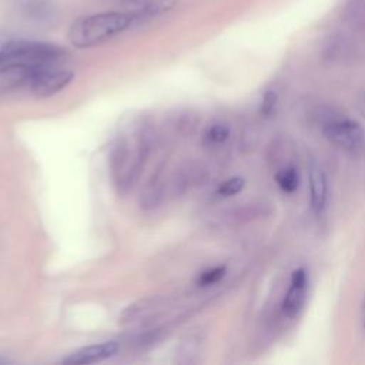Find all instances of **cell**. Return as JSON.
<instances>
[{
    "mask_svg": "<svg viewBox=\"0 0 365 365\" xmlns=\"http://www.w3.org/2000/svg\"><path fill=\"white\" fill-rule=\"evenodd\" d=\"M73 77V71L67 68H58L57 66L44 67L34 73L29 87L36 97L47 98L66 88L71 83Z\"/></svg>",
    "mask_w": 365,
    "mask_h": 365,
    "instance_id": "obj_5",
    "label": "cell"
},
{
    "mask_svg": "<svg viewBox=\"0 0 365 365\" xmlns=\"http://www.w3.org/2000/svg\"><path fill=\"white\" fill-rule=\"evenodd\" d=\"M66 57V50L57 44L14 38L9 47L4 63H21L34 68L57 66Z\"/></svg>",
    "mask_w": 365,
    "mask_h": 365,
    "instance_id": "obj_3",
    "label": "cell"
},
{
    "mask_svg": "<svg viewBox=\"0 0 365 365\" xmlns=\"http://www.w3.org/2000/svg\"><path fill=\"white\" fill-rule=\"evenodd\" d=\"M227 268L225 265H217V267H211L205 271H202L198 278H197V284L200 287H210L214 285L217 282H220L224 277H225Z\"/></svg>",
    "mask_w": 365,
    "mask_h": 365,
    "instance_id": "obj_17",
    "label": "cell"
},
{
    "mask_svg": "<svg viewBox=\"0 0 365 365\" xmlns=\"http://www.w3.org/2000/svg\"><path fill=\"white\" fill-rule=\"evenodd\" d=\"M351 38L342 33H332L322 44V58L328 63H342L352 54Z\"/></svg>",
    "mask_w": 365,
    "mask_h": 365,
    "instance_id": "obj_11",
    "label": "cell"
},
{
    "mask_svg": "<svg viewBox=\"0 0 365 365\" xmlns=\"http://www.w3.org/2000/svg\"><path fill=\"white\" fill-rule=\"evenodd\" d=\"M163 197H164L163 173H161V170H157V173L145 184V187L141 192V207L151 210V208L160 205Z\"/></svg>",
    "mask_w": 365,
    "mask_h": 365,
    "instance_id": "obj_12",
    "label": "cell"
},
{
    "mask_svg": "<svg viewBox=\"0 0 365 365\" xmlns=\"http://www.w3.org/2000/svg\"><path fill=\"white\" fill-rule=\"evenodd\" d=\"M6 364H10V361H9L7 358H4V356L0 355V365H6Z\"/></svg>",
    "mask_w": 365,
    "mask_h": 365,
    "instance_id": "obj_22",
    "label": "cell"
},
{
    "mask_svg": "<svg viewBox=\"0 0 365 365\" xmlns=\"http://www.w3.org/2000/svg\"><path fill=\"white\" fill-rule=\"evenodd\" d=\"M308 185H309V205L315 215H321L328 202V181L324 170L311 163L308 168Z\"/></svg>",
    "mask_w": 365,
    "mask_h": 365,
    "instance_id": "obj_8",
    "label": "cell"
},
{
    "mask_svg": "<svg viewBox=\"0 0 365 365\" xmlns=\"http://www.w3.org/2000/svg\"><path fill=\"white\" fill-rule=\"evenodd\" d=\"M118 344L115 341H106L100 344H91L87 346H83L74 352H71L68 356L63 358V364L70 365H88L101 362L104 359H108L114 356L118 352Z\"/></svg>",
    "mask_w": 365,
    "mask_h": 365,
    "instance_id": "obj_7",
    "label": "cell"
},
{
    "mask_svg": "<svg viewBox=\"0 0 365 365\" xmlns=\"http://www.w3.org/2000/svg\"><path fill=\"white\" fill-rule=\"evenodd\" d=\"M125 11L131 13L137 21L145 17H154L173 9L177 0H120Z\"/></svg>",
    "mask_w": 365,
    "mask_h": 365,
    "instance_id": "obj_10",
    "label": "cell"
},
{
    "mask_svg": "<svg viewBox=\"0 0 365 365\" xmlns=\"http://www.w3.org/2000/svg\"><path fill=\"white\" fill-rule=\"evenodd\" d=\"M244 185H245V180H244L242 177H230V178L224 180V181L218 185V188H217V195H218V197H222V198H225V197H232V195L241 192L242 188H244Z\"/></svg>",
    "mask_w": 365,
    "mask_h": 365,
    "instance_id": "obj_16",
    "label": "cell"
},
{
    "mask_svg": "<svg viewBox=\"0 0 365 365\" xmlns=\"http://www.w3.org/2000/svg\"><path fill=\"white\" fill-rule=\"evenodd\" d=\"M322 134L328 141L346 151H356L365 141L362 127L346 117H332L322 123Z\"/></svg>",
    "mask_w": 365,
    "mask_h": 365,
    "instance_id": "obj_4",
    "label": "cell"
},
{
    "mask_svg": "<svg viewBox=\"0 0 365 365\" xmlns=\"http://www.w3.org/2000/svg\"><path fill=\"white\" fill-rule=\"evenodd\" d=\"M342 19L352 29L365 30V0H349L342 10Z\"/></svg>",
    "mask_w": 365,
    "mask_h": 365,
    "instance_id": "obj_13",
    "label": "cell"
},
{
    "mask_svg": "<svg viewBox=\"0 0 365 365\" xmlns=\"http://www.w3.org/2000/svg\"><path fill=\"white\" fill-rule=\"evenodd\" d=\"M355 107L362 118H365V90L359 91L355 97Z\"/></svg>",
    "mask_w": 365,
    "mask_h": 365,
    "instance_id": "obj_21",
    "label": "cell"
},
{
    "mask_svg": "<svg viewBox=\"0 0 365 365\" xmlns=\"http://www.w3.org/2000/svg\"><path fill=\"white\" fill-rule=\"evenodd\" d=\"M308 275L304 268H297L291 274L289 288L282 299V312L288 318H295L304 308L307 301Z\"/></svg>",
    "mask_w": 365,
    "mask_h": 365,
    "instance_id": "obj_6",
    "label": "cell"
},
{
    "mask_svg": "<svg viewBox=\"0 0 365 365\" xmlns=\"http://www.w3.org/2000/svg\"><path fill=\"white\" fill-rule=\"evenodd\" d=\"M231 135V128L227 123L217 121L210 124L202 135V143L207 147H217L224 144Z\"/></svg>",
    "mask_w": 365,
    "mask_h": 365,
    "instance_id": "obj_14",
    "label": "cell"
},
{
    "mask_svg": "<svg viewBox=\"0 0 365 365\" xmlns=\"http://www.w3.org/2000/svg\"><path fill=\"white\" fill-rule=\"evenodd\" d=\"M135 21L137 19L125 10L81 16L70 24L67 38L77 48H88L128 30Z\"/></svg>",
    "mask_w": 365,
    "mask_h": 365,
    "instance_id": "obj_2",
    "label": "cell"
},
{
    "mask_svg": "<svg viewBox=\"0 0 365 365\" xmlns=\"http://www.w3.org/2000/svg\"><path fill=\"white\" fill-rule=\"evenodd\" d=\"M27 14L31 16L33 19H46L50 13L48 4H44L43 1H30L27 6Z\"/></svg>",
    "mask_w": 365,
    "mask_h": 365,
    "instance_id": "obj_19",
    "label": "cell"
},
{
    "mask_svg": "<svg viewBox=\"0 0 365 365\" xmlns=\"http://www.w3.org/2000/svg\"><path fill=\"white\" fill-rule=\"evenodd\" d=\"M38 68L21 63H4L0 66V94L29 86Z\"/></svg>",
    "mask_w": 365,
    "mask_h": 365,
    "instance_id": "obj_9",
    "label": "cell"
},
{
    "mask_svg": "<svg viewBox=\"0 0 365 365\" xmlns=\"http://www.w3.org/2000/svg\"><path fill=\"white\" fill-rule=\"evenodd\" d=\"M277 106V93L272 90L265 91V94L262 96L261 100V106H259V111L264 117H269L272 114V111L275 110Z\"/></svg>",
    "mask_w": 365,
    "mask_h": 365,
    "instance_id": "obj_18",
    "label": "cell"
},
{
    "mask_svg": "<svg viewBox=\"0 0 365 365\" xmlns=\"http://www.w3.org/2000/svg\"><path fill=\"white\" fill-rule=\"evenodd\" d=\"M153 144L151 124L143 114H127L110 150V174L118 194L130 192L140 178Z\"/></svg>",
    "mask_w": 365,
    "mask_h": 365,
    "instance_id": "obj_1",
    "label": "cell"
},
{
    "mask_svg": "<svg viewBox=\"0 0 365 365\" xmlns=\"http://www.w3.org/2000/svg\"><path fill=\"white\" fill-rule=\"evenodd\" d=\"M275 181H277V185L279 187L281 191H284L287 194H291V192L297 191V188L299 185L298 170L294 165L284 167L275 174Z\"/></svg>",
    "mask_w": 365,
    "mask_h": 365,
    "instance_id": "obj_15",
    "label": "cell"
},
{
    "mask_svg": "<svg viewBox=\"0 0 365 365\" xmlns=\"http://www.w3.org/2000/svg\"><path fill=\"white\" fill-rule=\"evenodd\" d=\"M16 37H13L7 30H3L0 29V66L3 64L6 56H7V51H9V47L10 44L13 43Z\"/></svg>",
    "mask_w": 365,
    "mask_h": 365,
    "instance_id": "obj_20",
    "label": "cell"
}]
</instances>
